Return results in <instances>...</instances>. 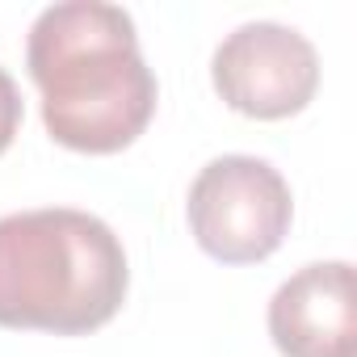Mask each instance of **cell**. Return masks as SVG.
<instances>
[{
  "label": "cell",
  "mask_w": 357,
  "mask_h": 357,
  "mask_svg": "<svg viewBox=\"0 0 357 357\" xmlns=\"http://www.w3.org/2000/svg\"><path fill=\"white\" fill-rule=\"evenodd\" d=\"M269 336L282 357H357V278L349 261H315L269 298Z\"/></svg>",
  "instance_id": "5b68a950"
},
{
  "label": "cell",
  "mask_w": 357,
  "mask_h": 357,
  "mask_svg": "<svg viewBox=\"0 0 357 357\" xmlns=\"http://www.w3.org/2000/svg\"><path fill=\"white\" fill-rule=\"evenodd\" d=\"M126 286V252L105 219L72 206L0 219V328L84 336L122 311Z\"/></svg>",
  "instance_id": "7a4b0ae2"
},
{
  "label": "cell",
  "mask_w": 357,
  "mask_h": 357,
  "mask_svg": "<svg viewBox=\"0 0 357 357\" xmlns=\"http://www.w3.org/2000/svg\"><path fill=\"white\" fill-rule=\"evenodd\" d=\"M26 68L43 93L47 135L72 151H122L155 114L160 89L139 51L135 17L122 5H47L30 26Z\"/></svg>",
  "instance_id": "6da1fadb"
},
{
  "label": "cell",
  "mask_w": 357,
  "mask_h": 357,
  "mask_svg": "<svg viewBox=\"0 0 357 357\" xmlns=\"http://www.w3.org/2000/svg\"><path fill=\"white\" fill-rule=\"evenodd\" d=\"M190 231L223 265H252L282 248L294 198L286 176L261 155H215L190 185Z\"/></svg>",
  "instance_id": "3957f363"
},
{
  "label": "cell",
  "mask_w": 357,
  "mask_h": 357,
  "mask_svg": "<svg viewBox=\"0 0 357 357\" xmlns=\"http://www.w3.org/2000/svg\"><path fill=\"white\" fill-rule=\"evenodd\" d=\"M211 80L236 114L278 122L311 105L319 89V55L294 26L244 22L215 47Z\"/></svg>",
  "instance_id": "277c9868"
},
{
  "label": "cell",
  "mask_w": 357,
  "mask_h": 357,
  "mask_svg": "<svg viewBox=\"0 0 357 357\" xmlns=\"http://www.w3.org/2000/svg\"><path fill=\"white\" fill-rule=\"evenodd\" d=\"M17 126H22V93H17L13 76L0 68V155L17 139Z\"/></svg>",
  "instance_id": "8992f818"
}]
</instances>
